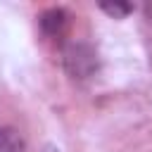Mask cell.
<instances>
[{
	"label": "cell",
	"mask_w": 152,
	"mask_h": 152,
	"mask_svg": "<svg viewBox=\"0 0 152 152\" xmlns=\"http://www.w3.org/2000/svg\"><path fill=\"white\" fill-rule=\"evenodd\" d=\"M100 7H102L107 14H112L114 19H121V17H126V14L133 10V7H131V5H126V2H102Z\"/></svg>",
	"instance_id": "cell-3"
},
{
	"label": "cell",
	"mask_w": 152,
	"mask_h": 152,
	"mask_svg": "<svg viewBox=\"0 0 152 152\" xmlns=\"http://www.w3.org/2000/svg\"><path fill=\"white\" fill-rule=\"evenodd\" d=\"M45 152H59V150H57V147H52V145H50V147H45Z\"/></svg>",
	"instance_id": "cell-4"
},
{
	"label": "cell",
	"mask_w": 152,
	"mask_h": 152,
	"mask_svg": "<svg viewBox=\"0 0 152 152\" xmlns=\"http://www.w3.org/2000/svg\"><path fill=\"white\" fill-rule=\"evenodd\" d=\"M0 152H24V142L17 131L0 128Z\"/></svg>",
	"instance_id": "cell-2"
},
{
	"label": "cell",
	"mask_w": 152,
	"mask_h": 152,
	"mask_svg": "<svg viewBox=\"0 0 152 152\" xmlns=\"http://www.w3.org/2000/svg\"><path fill=\"white\" fill-rule=\"evenodd\" d=\"M40 24H43L45 33L59 36V33L64 31V26H66V12H64V10H48V12L43 14Z\"/></svg>",
	"instance_id": "cell-1"
}]
</instances>
